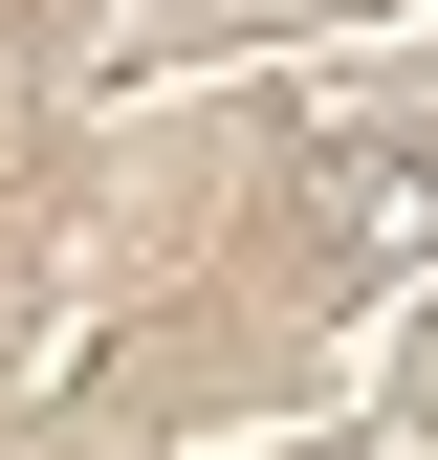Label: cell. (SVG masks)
<instances>
[{"mask_svg":"<svg viewBox=\"0 0 438 460\" xmlns=\"http://www.w3.org/2000/svg\"><path fill=\"white\" fill-rule=\"evenodd\" d=\"M307 242L351 285H416L438 263V110H351V132H307Z\"/></svg>","mask_w":438,"mask_h":460,"instance_id":"6da1fadb","label":"cell"}]
</instances>
